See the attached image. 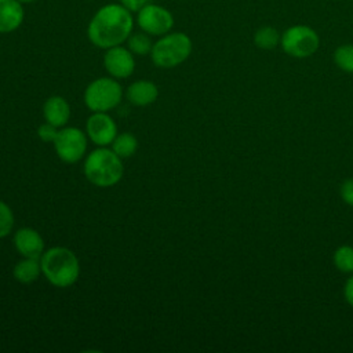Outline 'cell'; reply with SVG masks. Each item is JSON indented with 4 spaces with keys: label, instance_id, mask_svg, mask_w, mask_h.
<instances>
[{
    "label": "cell",
    "instance_id": "24",
    "mask_svg": "<svg viewBox=\"0 0 353 353\" xmlns=\"http://www.w3.org/2000/svg\"><path fill=\"white\" fill-rule=\"evenodd\" d=\"M148 3V0H120V4L124 6L127 10L132 11H139L145 4Z\"/></svg>",
    "mask_w": 353,
    "mask_h": 353
},
{
    "label": "cell",
    "instance_id": "23",
    "mask_svg": "<svg viewBox=\"0 0 353 353\" xmlns=\"http://www.w3.org/2000/svg\"><path fill=\"white\" fill-rule=\"evenodd\" d=\"M341 196L346 204L353 205V179H346L341 185Z\"/></svg>",
    "mask_w": 353,
    "mask_h": 353
},
{
    "label": "cell",
    "instance_id": "7",
    "mask_svg": "<svg viewBox=\"0 0 353 353\" xmlns=\"http://www.w3.org/2000/svg\"><path fill=\"white\" fill-rule=\"evenodd\" d=\"M54 149L63 163H77L85 156L87 137L77 127H62L54 141Z\"/></svg>",
    "mask_w": 353,
    "mask_h": 353
},
{
    "label": "cell",
    "instance_id": "9",
    "mask_svg": "<svg viewBox=\"0 0 353 353\" xmlns=\"http://www.w3.org/2000/svg\"><path fill=\"white\" fill-rule=\"evenodd\" d=\"M85 132L97 146H110L117 135V125L108 112H92L87 119Z\"/></svg>",
    "mask_w": 353,
    "mask_h": 353
},
{
    "label": "cell",
    "instance_id": "19",
    "mask_svg": "<svg viewBox=\"0 0 353 353\" xmlns=\"http://www.w3.org/2000/svg\"><path fill=\"white\" fill-rule=\"evenodd\" d=\"M334 263L343 273L353 272V247L342 245L334 252Z\"/></svg>",
    "mask_w": 353,
    "mask_h": 353
},
{
    "label": "cell",
    "instance_id": "22",
    "mask_svg": "<svg viewBox=\"0 0 353 353\" xmlns=\"http://www.w3.org/2000/svg\"><path fill=\"white\" fill-rule=\"evenodd\" d=\"M58 131H59L58 127H55V125H52V124L44 121V123H43L41 125H39V128H37V137H39L43 142H47V143L52 142V143H54V141H55V138H57V135H58Z\"/></svg>",
    "mask_w": 353,
    "mask_h": 353
},
{
    "label": "cell",
    "instance_id": "25",
    "mask_svg": "<svg viewBox=\"0 0 353 353\" xmlns=\"http://www.w3.org/2000/svg\"><path fill=\"white\" fill-rule=\"evenodd\" d=\"M345 298L353 306V276L345 284Z\"/></svg>",
    "mask_w": 353,
    "mask_h": 353
},
{
    "label": "cell",
    "instance_id": "21",
    "mask_svg": "<svg viewBox=\"0 0 353 353\" xmlns=\"http://www.w3.org/2000/svg\"><path fill=\"white\" fill-rule=\"evenodd\" d=\"M15 218L11 207L0 200V239L7 237L14 229Z\"/></svg>",
    "mask_w": 353,
    "mask_h": 353
},
{
    "label": "cell",
    "instance_id": "12",
    "mask_svg": "<svg viewBox=\"0 0 353 353\" xmlns=\"http://www.w3.org/2000/svg\"><path fill=\"white\" fill-rule=\"evenodd\" d=\"M44 121L62 128L70 120V105L61 95H52L46 99L43 105Z\"/></svg>",
    "mask_w": 353,
    "mask_h": 353
},
{
    "label": "cell",
    "instance_id": "5",
    "mask_svg": "<svg viewBox=\"0 0 353 353\" xmlns=\"http://www.w3.org/2000/svg\"><path fill=\"white\" fill-rule=\"evenodd\" d=\"M83 98L91 112H109L120 103L123 90L117 79L98 77L85 87Z\"/></svg>",
    "mask_w": 353,
    "mask_h": 353
},
{
    "label": "cell",
    "instance_id": "1",
    "mask_svg": "<svg viewBox=\"0 0 353 353\" xmlns=\"http://www.w3.org/2000/svg\"><path fill=\"white\" fill-rule=\"evenodd\" d=\"M134 28L131 11L121 4H106L101 7L91 18L87 36L98 48L108 50L120 46L130 37Z\"/></svg>",
    "mask_w": 353,
    "mask_h": 353
},
{
    "label": "cell",
    "instance_id": "18",
    "mask_svg": "<svg viewBox=\"0 0 353 353\" xmlns=\"http://www.w3.org/2000/svg\"><path fill=\"white\" fill-rule=\"evenodd\" d=\"M152 41L149 39L148 33H134L130 34V37L127 39V48L134 54V55H148L152 51Z\"/></svg>",
    "mask_w": 353,
    "mask_h": 353
},
{
    "label": "cell",
    "instance_id": "10",
    "mask_svg": "<svg viewBox=\"0 0 353 353\" xmlns=\"http://www.w3.org/2000/svg\"><path fill=\"white\" fill-rule=\"evenodd\" d=\"M103 66L110 77L127 79L135 70L134 54L121 44L110 47L103 55Z\"/></svg>",
    "mask_w": 353,
    "mask_h": 353
},
{
    "label": "cell",
    "instance_id": "15",
    "mask_svg": "<svg viewBox=\"0 0 353 353\" xmlns=\"http://www.w3.org/2000/svg\"><path fill=\"white\" fill-rule=\"evenodd\" d=\"M41 273L40 259L23 258L12 269V276L21 284H30L39 279Z\"/></svg>",
    "mask_w": 353,
    "mask_h": 353
},
{
    "label": "cell",
    "instance_id": "17",
    "mask_svg": "<svg viewBox=\"0 0 353 353\" xmlns=\"http://www.w3.org/2000/svg\"><path fill=\"white\" fill-rule=\"evenodd\" d=\"M280 40L279 32L272 26H262L254 34V43L262 50H272Z\"/></svg>",
    "mask_w": 353,
    "mask_h": 353
},
{
    "label": "cell",
    "instance_id": "14",
    "mask_svg": "<svg viewBox=\"0 0 353 353\" xmlns=\"http://www.w3.org/2000/svg\"><path fill=\"white\" fill-rule=\"evenodd\" d=\"M159 98V88L150 80H137L127 88V99L135 106H148Z\"/></svg>",
    "mask_w": 353,
    "mask_h": 353
},
{
    "label": "cell",
    "instance_id": "16",
    "mask_svg": "<svg viewBox=\"0 0 353 353\" xmlns=\"http://www.w3.org/2000/svg\"><path fill=\"white\" fill-rule=\"evenodd\" d=\"M110 149L120 157V159H130L138 150V139L131 132H121L117 134L113 142L110 143Z\"/></svg>",
    "mask_w": 353,
    "mask_h": 353
},
{
    "label": "cell",
    "instance_id": "4",
    "mask_svg": "<svg viewBox=\"0 0 353 353\" xmlns=\"http://www.w3.org/2000/svg\"><path fill=\"white\" fill-rule=\"evenodd\" d=\"M190 37L182 32L163 34L152 47V62L161 69H171L183 63L192 54Z\"/></svg>",
    "mask_w": 353,
    "mask_h": 353
},
{
    "label": "cell",
    "instance_id": "6",
    "mask_svg": "<svg viewBox=\"0 0 353 353\" xmlns=\"http://www.w3.org/2000/svg\"><path fill=\"white\" fill-rule=\"evenodd\" d=\"M320 39L317 33L305 25H296L288 28L283 37L281 46L283 50L295 58H306L314 54L319 48Z\"/></svg>",
    "mask_w": 353,
    "mask_h": 353
},
{
    "label": "cell",
    "instance_id": "20",
    "mask_svg": "<svg viewBox=\"0 0 353 353\" xmlns=\"http://www.w3.org/2000/svg\"><path fill=\"white\" fill-rule=\"evenodd\" d=\"M334 61L339 69L353 73V44H345L335 50Z\"/></svg>",
    "mask_w": 353,
    "mask_h": 353
},
{
    "label": "cell",
    "instance_id": "13",
    "mask_svg": "<svg viewBox=\"0 0 353 353\" xmlns=\"http://www.w3.org/2000/svg\"><path fill=\"white\" fill-rule=\"evenodd\" d=\"M25 11L18 0H0V33H11L23 22Z\"/></svg>",
    "mask_w": 353,
    "mask_h": 353
},
{
    "label": "cell",
    "instance_id": "8",
    "mask_svg": "<svg viewBox=\"0 0 353 353\" xmlns=\"http://www.w3.org/2000/svg\"><path fill=\"white\" fill-rule=\"evenodd\" d=\"M138 26L149 36H163L174 26V17L171 11L157 4H145L137 17Z\"/></svg>",
    "mask_w": 353,
    "mask_h": 353
},
{
    "label": "cell",
    "instance_id": "2",
    "mask_svg": "<svg viewBox=\"0 0 353 353\" xmlns=\"http://www.w3.org/2000/svg\"><path fill=\"white\" fill-rule=\"evenodd\" d=\"M41 274L58 288L72 287L80 276V262L76 254L66 247H51L40 256Z\"/></svg>",
    "mask_w": 353,
    "mask_h": 353
},
{
    "label": "cell",
    "instance_id": "11",
    "mask_svg": "<svg viewBox=\"0 0 353 353\" xmlns=\"http://www.w3.org/2000/svg\"><path fill=\"white\" fill-rule=\"evenodd\" d=\"M14 247L23 258L40 259L46 251L41 234L33 228H19L14 234Z\"/></svg>",
    "mask_w": 353,
    "mask_h": 353
},
{
    "label": "cell",
    "instance_id": "3",
    "mask_svg": "<svg viewBox=\"0 0 353 353\" xmlns=\"http://www.w3.org/2000/svg\"><path fill=\"white\" fill-rule=\"evenodd\" d=\"M83 172L94 186H114L121 181L124 174L123 159H120L108 146H98L85 156Z\"/></svg>",
    "mask_w": 353,
    "mask_h": 353
},
{
    "label": "cell",
    "instance_id": "26",
    "mask_svg": "<svg viewBox=\"0 0 353 353\" xmlns=\"http://www.w3.org/2000/svg\"><path fill=\"white\" fill-rule=\"evenodd\" d=\"M18 1H21V3H33L36 0H18Z\"/></svg>",
    "mask_w": 353,
    "mask_h": 353
}]
</instances>
